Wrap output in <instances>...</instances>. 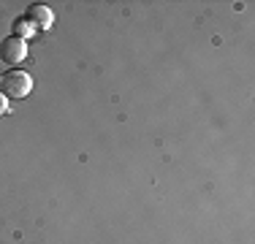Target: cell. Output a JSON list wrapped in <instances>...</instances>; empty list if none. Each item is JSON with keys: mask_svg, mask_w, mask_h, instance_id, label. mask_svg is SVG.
<instances>
[{"mask_svg": "<svg viewBox=\"0 0 255 244\" xmlns=\"http://www.w3.org/2000/svg\"><path fill=\"white\" fill-rule=\"evenodd\" d=\"M30 90H33V79L25 71H5L0 76V93L8 98H25Z\"/></svg>", "mask_w": 255, "mask_h": 244, "instance_id": "1", "label": "cell"}, {"mask_svg": "<svg viewBox=\"0 0 255 244\" xmlns=\"http://www.w3.org/2000/svg\"><path fill=\"white\" fill-rule=\"evenodd\" d=\"M25 54H27V44L22 38H16V35H8V38L0 41V60L3 63L16 65L25 60Z\"/></svg>", "mask_w": 255, "mask_h": 244, "instance_id": "2", "label": "cell"}, {"mask_svg": "<svg viewBox=\"0 0 255 244\" xmlns=\"http://www.w3.org/2000/svg\"><path fill=\"white\" fill-rule=\"evenodd\" d=\"M27 22L33 24L35 30H49V27H52V22H54V14H52L49 5H44V3H33V5L27 8Z\"/></svg>", "mask_w": 255, "mask_h": 244, "instance_id": "3", "label": "cell"}, {"mask_svg": "<svg viewBox=\"0 0 255 244\" xmlns=\"http://www.w3.org/2000/svg\"><path fill=\"white\" fill-rule=\"evenodd\" d=\"M33 33H35V27L27 22V16H16V19H14V35H16V38L25 41V38H30Z\"/></svg>", "mask_w": 255, "mask_h": 244, "instance_id": "4", "label": "cell"}, {"mask_svg": "<svg viewBox=\"0 0 255 244\" xmlns=\"http://www.w3.org/2000/svg\"><path fill=\"white\" fill-rule=\"evenodd\" d=\"M5 112H8V101H5V95L0 93V117H3Z\"/></svg>", "mask_w": 255, "mask_h": 244, "instance_id": "5", "label": "cell"}]
</instances>
